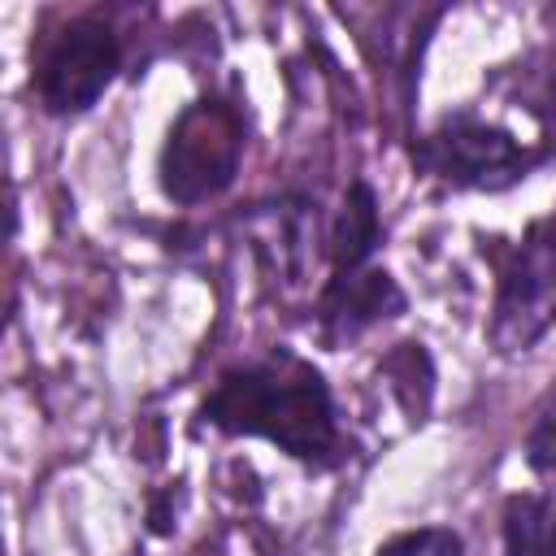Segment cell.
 <instances>
[{
	"mask_svg": "<svg viewBox=\"0 0 556 556\" xmlns=\"http://www.w3.org/2000/svg\"><path fill=\"white\" fill-rule=\"evenodd\" d=\"M374 556H465V543L447 526H421V530L391 534Z\"/></svg>",
	"mask_w": 556,
	"mask_h": 556,
	"instance_id": "10",
	"label": "cell"
},
{
	"mask_svg": "<svg viewBox=\"0 0 556 556\" xmlns=\"http://www.w3.org/2000/svg\"><path fill=\"white\" fill-rule=\"evenodd\" d=\"M382 243V222H378V200L369 191V182H352L343 191V204H339V217L326 235V252L334 261V274H348V269H365L369 256L378 252Z\"/></svg>",
	"mask_w": 556,
	"mask_h": 556,
	"instance_id": "8",
	"label": "cell"
},
{
	"mask_svg": "<svg viewBox=\"0 0 556 556\" xmlns=\"http://www.w3.org/2000/svg\"><path fill=\"white\" fill-rule=\"evenodd\" d=\"M526 465L534 473H556V400L534 417L530 434H526Z\"/></svg>",
	"mask_w": 556,
	"mask_h": 556,
	"instance_id": "11",
	"label": "cell"
},
{
	"mask_svg": "<svg viewBox=\"0 0 556 556\" xmlns=\"http://www.w3.org/2000/svg\"><path fill=\"white\" fill-rule=\"evenodd\" d=\"M400 308H404V291L395 287V278L387 269H374V265L334 274L321 291V321L334 339H352L365 326H374Z\"/></svg>",
	"mask_w": 556,
	"mask_h": 556,
	"instance_id": "7",
	"label": "cell"
},
{
	"mask_svg": "<svg viewBox=\"0 0 556 556\" xmlns=\"http://www.w3.org/2000/svg\"><path fill=\"white\" fill-rule=\"evenodd\" d=\"M413 165L443 182V187H460V191H500L508 182L521 178L526 169V148L491 122H447L430 135H421L413 143Z\"/></svg>",
	"mask_w": 556,
	"mask_h": 556,
	"instance_id": "5",
	"label": "cell"
},
{
	"mask_svg": "<svg viewBox=\"0 0 556 556\" xmlns=\"http://www.w3.org/2000/svg\"><path fill=\"white\" fill-rule=\"evenodd\" d=\"M243 143H248L243 139V117H239L235 104H226L217 96L191 100L174 117V126L161 143V161H156L161 191L174 204L217 200L239 174Z\"/></svg>",
	"mask_w": 556,
	"mask_h": 556,
	"instance_id": "2",
	"label": "cell"
},
{
	"mask_svg": "<svg viewBox=\"0 0 556 556\" xmlns=\"http://www.w3.org/2000/svg\"><path fill=\"white\" fill-rule=\"evenodd\" d=\"M556 326V213L526 226L508 252L491 304V343L504 356L530 352Z\"/></svg>",
	"mask_w": 556,
	"mask_h": 556,
	"instance_id": "4",
	"label": "cell"
},
{
	"mask_svg": "<svg viewBox=\"0 0 556 556\" xmlns=\"http://www.w3.org/2000/svg\"><path fill=\"white\" fill-rule=\"evenodd\" d=\"M504 556H556V504L547 495L504 504Z\"/></svg>",
	"mask_w": 556,
	"mask_h": 556,
	"instance_id": "9",
	"label": "cell"
},
{
	"mask_svg": "<svg viewBox=\"0 0 556 556\" xmlns=\"http://www.w3.org/2000/svg\"><path fill=\"white\" fill-rule=\"evenodd\" d=\"M200 417L226 434L269 439L287 456L317 469L343 456L330 387L291 348H269L265 356L226 369L208 391Z\"/></svg>",
	"mask_w": 556,
	"mask_h": 556,
	"instance_id": "1",
	"label": "cell"
},
{
	"mask_svg": "<svg viewBox=\"0 0 556 556\" xmlns=\"http://www.w3.org/2000/svg\"><path fill=\"white\" fill-rule=\"evenodd\" d=\"M122 70V43L117 30L96 17V13H78L65 17L35 52V96L48 113L65 117V113H83L91 109L109 83Z\"/></svg>",
	"mask_w": 556,
	"mask_h": 556,
	"instance_id": "3",
	"label": "cell"
},
{
	"mask_svg": "<svg viewBox=\"0 0 556 556\" xmlns=\"http://www.w3.org/2000/svg\"><path fill=\"white\" fill-rule=\"evenodd\" d=\"M243 243L256 256L261 274L282 287L300 291L317 265L321 252V217L308 195H278L265 204H252L243 213Z\"/></svg>",
	"mask_w": 556,
	"mask_h": 556,
	"instance_id": "6",
	"label": "cell"
}]
</instances>
